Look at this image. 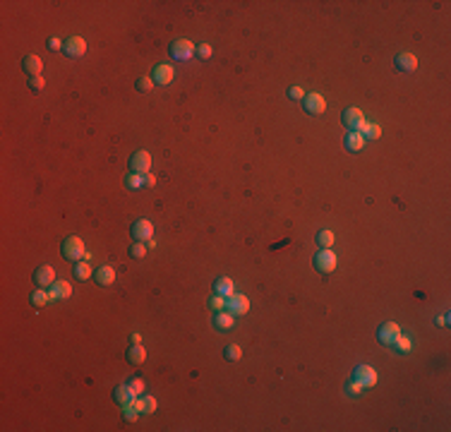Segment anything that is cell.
<instances>
[{"label": "cell", "mask_w": 451, "mask_h": 432, "mask_svg": "<svg viewBox=\"0 0 451 432\" xmlns=\"http://www.w3.org/2000/svg\"><path fill=\"white\" fill-rule=\"evenodd\" d=\"M365 142H367V139L362 137L360 132H348V137H346V149H348V151H360V149L365 147Z\"/></svg>", "instance_id": "obj_22"}, {"label": "cell", "mask_w": 451, "mask_h": 432, "mask_svg": "<svg viewBox=\"0 0 451 432\" xmlns=\"http://www.w3.org/2000/svg\"><path fill=\"white\" fill-rule=\"evenodd\" d=\"M46 46L51 48V51H58V48H63V41H60V38H56V36H51Z\"/></svg>", "instance_id": "obj_40"}, {"label": "cell", "mask_w": 451, "mask_h": 432, "mask_svg": "<svg viewBox=\"0 0 451 432\" xmlns=\"http://www.w3.org/2000/svg\"><path fill=\"white\" fill-rule=\"evenodd\" d=\"M334 233L332 230H319V233H317V245H319V248H329L332 250V245H334Z\"/></svg>", "instance_id": "obj_25"}, {"label": "cell", "mask_w": 451, "mask_h": 432, "mask_svg": "<svg viewBox=\"0 0 451 432\" xmlns=\"http://www.w3.org/2000/svg\"><path fill=\"white\" fill-rule=\"evenodd\" d=\"M250 310V300L245 298V295H240V293H233L226 298V312H230L233 317L235 315H245Z\"/></svg>", "instance_id": "obj_6"}, {"label": "cell", "mask_w": 451, "mask_h": 432, "mask_svg": "<svg viewBox=\"0 0 451 432\" xmlns=\"http://www.w3.org/2000/svg\"><path fill=\"white\" fill-rule=\"evenodd\" d=\"M132 235H135L137 243H147V240H151V235H154V226H151L147 219H139L132 223Z\"/></svg>", "instance_id": "obj_10"}, {"label": "cell", "mask_w": 451, "mask_h": 432, "mask_svg": "<svg viewBox=\"0 0 451 432\" xmlns=\"http://www.w3.org/2000/svg\"><path fill=\"white\" fill-rule=\"evenodd\" d=\"M74 276H77L79 281H87V279H92V276H94V271H92V267H89L87 262H79V264L74 267Z\"/></svg>", "instance_id": "obj_27"}, {"label": "cell", "mask_w": 451, "mask_h": 432, "mask_svg": "<svg viewBox=\"0 0 451 432\" xmlns=\"http://www.w3.org/2000/svg\"><path fill=\"white\" fill-rule=\"evenodd\" d=\"M70 293H72V288H70V284L67 281H53L51 284V291H48V295H51V300H67L70 298Z\"/></svg>", "instance_id": "obj_15"}, {"label": "cell", "mask_w": 451, "mask_h": 432, "mask_svg": "<svg viewBox=\"0 0 451 432\" xmlns=\"http://www.w3.org/2000/svg\"><path fill=\"white\" fill-rule=\"evenodd\" d=\"M29 300H31V305H34V307H44V305L51 300V295H48V291H44V288H36L34 293L29 295Z\"/></svg>", "instance_id": "obj_23"}, {"label": "cell", "mask_w": 451, "mask_h": 432, "mask_svg": "<svg viewBox=\"0 0 451 432\" xmlns=\"http://www.w3.org/2000/svg\"><path fill=\"white\" fill-rule=\"evenodd\" d=\"M149 168H151V156H149V151H135L132 156H130V171L132 173H149Z\"/></svg>", "instance_id": "obj_7"}, {"label": "cell", "mask_w": 451, "mask_h": 432, "mask_svg": "<svg viewBox=\"0 0 451 432\" xmlns=\"http://www.w3.org/2000/svg\"><path fill=\"white\" fill-rule=\"evenodd\" d=\"M396 70L401 72H413L418 70V58L413 53H398L396 55Z\"/></svg>", "instance_id": "obj_16"}, {"label": "cell", "mask_w": 451, "mask_h": 432, "mask_svg": "<svg viewBox=\"0 0 451 432\" xmlns=\"http://www.w3.org/2000/svg\"><path fill=\"white\" fill-rule=\"evenodd\" d=\"M53 281H56V269L53 267L44 264V267H38L36 271H34V284H36L38 288H46V286H51Z\"/></svg>", "instance_id": "obj_11"}, {"label": "cell", "mask_w": 451, "mask_h": 432, "mask_svg": "<svg viewBox=\"0 0 451 432\" xmlns=\"http://www.w3.org/2000/svg\"><path fill=\"white\" fill-rule=\"evenodd\" d=\"M63 53L67 58H82L87 53V41L82 36H70L67 41L63 44Z\"/></svg>", "instance_id": "obj_8"}, {"label": "cell", "mask_w": 451, "mask_h": 432, "mask_svg": "<svg viewBox=\"0 0 451 432\" xmlns=\"http://www.w3.org/2000/svg\"><path fill=\"white\" fill-rule=\"evenodd\" d=\"M398 336H401V327L396 322H384L377 331L379 343H384V346H394V341L398 339Z\"/></svg>", "instance_id": "obj_5"}, {"label": "cell", "mask_w": 451, "mask_h": 432, "mask_svg": "<svg viewBox=\"0 0 451 432\" xmlns=\"http://www.w3.org/2000/svg\"><path fill=\"white\" fill-rule=\"evenodd\" d=\"M154 80H151V77H149V74H144V77H139L137 80V89L139 92H151V89H154Z\"/></svg>", "instance_id": "obj_31"}, {"label": "cell", "mask_w": 451, "mask_h": 432, "mask_svg": "<svg viewBox=\"0 0 451 432\" xmlns=\"http://www.w3.org/2000/svg\"><path fill=\"white\" fill-rule=\"evenodd\" d=\"M144 185H147V187H154V185H156V175L144 173Z\"/></svg>", "instance_id": "obj_41"}, {"label": "cell", "mask_w": 451, "mask_h": 432, "mask_svg": "<svg viewBox=\"0 0 451 432\" xmlns=\"http://www.w3.org/2000/svg\"><path fill=\"white\" fill-rule=\"evenodd\" d=\"M288 96H291V99H293V101H303V89H300V87H291V89H288Z\"/></svg>", "instance_id": "obj_39"}, {"label": "cell", "mask_w": 451, "mask_h": 432, "mask_svg": "<svg viewBox=\"0 0 451 432\" xmlns=\"http://www.w3.org/2000/svg\"><path fill=\"white\" fill-rule=\"evenodd\" d=\"M360 135H362L365 139H379L382 128H379V125H372V123H365V128L360 130Z\"/></svg>", "instance_id": "obj_26"}, {"label": "cell", "mask_w": 451, "mask_h": 432, "mask_svg": "<svg viewBox=\"0 0 451 432\" xmlns=\"http://www.w3.org/2000/svg\"><path fill=\"white\" fill-rule=\"evenodd\" d=\"M128 389H130V391H132L135 396H142V394H144V382H142V379H137V377L130 379V382H128Z\"/></svg>", "instance_id": "obj_32"}, {"label": "cell", "mask_w": 451, "mask_h": 432, "mask_svg": "<svg viewBox=\"0 0 451 432\" xmlns=\"http://www.w3.org/2000/svg\"><path fill=\"white\" fill-rule=\"evenodd\" d=\"M197 53V48H194L192 41H187V38H178L171 44V55H173L175 60H187V58H192Z\"/></svg>", "instance_id": "obj_4"}, {"label": "cell", "mask_w": 451, "mask_h": 432, "mask_svg": "<svg viewBox=\"0 0 451 432\" xmlns=\"http://www.w3.org/2000/svg\"><path fill=\"white\" fill-rule=\"evenodd\" d=\"M22 67H24V72L29 74V77H38L41 74V70H44V63H41V58L34 53H29L24 55V60H22Z\"/></svg>", "instance_id": "obj_14"}, {"label": "cell", "mask_w": 451, "mask_h": 432, "mask_svg": "<svg viewBox=\"0 0 451 432\" xmlns=\"http://www.w3.org/2000/svg\"><path fill=\"white\" fill-rule=\"evenodd\" d=\"M94 281L99 286H111L115 281V269L113 267H99L94 271Z\"/></svg>", "instance_id": "obj_19"}, {"label": "cell", "mask_w": 451, "mask_h": 432, "mask_svg": "<svg viewBox=\"0 0 451 432\" xmlns=\"http://www.w3.org/2000/svg\"><path fill=\"white\" fill-rule=\"evenodd\" d=\"M132 399H135V394H132V391L128 389V384L115 386V391H113V401H115L118 406H122V408H125V406L132 404Z\"/></svg>", "instance_id": "obj_21"}, {"label": "cell", "mask_w": 451, "mask_h": 432, "mask_svg": "<svg viewBox=\"0 0 451 432\" xmlns=\"http://www.w3.org/2000/svg\"><path fill=\"white\" fill-rule=\"evenodd\" d=\"M353 379H358L365 389H370V386L377 384V372L370 368V365H360V368L355 370V377H353Z\"/></svg>", "instance_id": "obj_13"}, {"label": "cell", "mask_w": 451, "mask_h": 432, "mask_svg": "<svg viewBox=\"0 0 451 432\" xmlns=\"http://www.w3.org/2000/svg\"><path fill=\"white\" fill-rule=\"evenodd\" d=\"M130 341H132V343H142V336H139V334H132V336H130Z\"/></svg>", "instance_id": "obj_43"}, {"label": "cell", "mask_w": 451, "mask_h": 432, "mask_svg": "<svg viewBox=\"0 0 451 432\" xmlns=\"http://www.w3.org/2000/svg\"><path fill=\"white\" fill-rule=\"evenodd\" d=\"M125 358H128V363H132V365H142V363L147 360V350L142 348V343H132L128 348V353H125Z\"/></svg>", "instance_id": "obj_20"}, {"label": "cell", "mask_w": 451, "mask_h": 432, "mask_svg": "<svg viewBox=\"0 0 451 432\" xmlns=\"http://www.w3.org/2000/svg\"><path fill=\"white\" fill-rule=\"evenodd\" d=\"M341 123H343L350 132H360V130L365 128V115H362L360 108H346L343 115H341Z\"/></svg>", "instance_id": "obj_3"}, {"label": "cell", "mask_w": 451, "mask_h": 432, "mask_svg": "<svg viewBox=\"0 0 451 432\" xmlns=\"http://www.w3.org/2000/svg\"><path fill=\"white\" fill-rule=\"evenodd\" d=\"M212 46H209V44H202V46L197 48V55H199V58H202V60H209V58H212Z\"/></svg>", "instance_id": "obj_37"}, {"label": "cell", "mask_w": 451, "mask_h": 432, "mask_svg": "<svg viewBox=\"0 0 451 432\" xmlns=\"http://www.w3.org/2000/svg\"><path fill=\"white\" fill-rule=\"evenodd\" d=\"M139 413H156V399L154 396H142V411Z\"/></svg>", "instance_id": "obj_29"}, {"label": "cell", "mask_w": 451, "mask_h": 432, "mask_svg": "<svg viewBox=\"0 0 451 432\" xmlns=\"http://www.w3.org/2000/svg\"><path fill=\"white\" fill-rule=\"evenodd\" d=\"M394 346H396V350H398V353H411V348H413V341L401 334V336L394 341Z\"/></svg>", "instance_id": "obj_28"}, {"label": "cell", "mask_w": 451, "mask_h": 432, "mask_svg": "<svg viewBox=\"0 0 451 432\" xmlns=\"http://www.w3.org/2000/svg\"><path fill=\"white\" fill-rule=\"evenodd\" d=\"M142 185H144V175L142 173H132V171H130V173L125 175V187H128V190H139Z\"/></svg>", "instance_id": "obj_24"}, {"label": "cell", "mask_w": 451, "mask_h": 432, "mask_svg": "<svg viewBox=\"0 0 451 432\" xmlns=\"http://www.w3.org/2000/svg\"><path fill=\"white\" fill-rule=\"evenodd\" d=\"M362 391H365V386L360 384L358 379H353V382H348V394H350V396H360V394H362Z\"/></svg>", "instance_id": "obj_36"}, {"label": "cell", "mask_w": 451, "mask_h": 432, "mask_svg": "<svg viewBox=\"0 0 451 432\" xmlns=\"http://www.w3.org/2000/svg\"><path fill=\"white\" fill-rule=\"evenodd\" d=\"M240 356H242V350H240V346H235V343H230L228 348L223 350V358L226 360H238Z\"/></svg>", "instance_id": "obj_33"}, {"label": "cell", "mask_w": 451, "mask_h": 432, "mask_svg": "<svg viewBox=\"0 0 451 432\" xmlns=\"http://www.w3.org/2000/svg\"><path fill=\"white\" fill-rule=\"evenodd\" d=\"M173 77H175V72L168 63L156 65V67H154V74H151V80H154L156 84H163V87H168V84L173 82Z\"/></svg>", "instance_id": "obj_12"}, {"label": "cell", "mask_w": 451, "mask_h": 432, "mask_svg": "<svg viewBox=\"0 0 451 432\" xmlns=\"http://www.w3.org/2000/svg\"><path fill=\"white\" fill-rule=\"evenodd\" d=\"M137 415H139V411H135L132 406H125V411H122V418H125L128 423H132V420H137Z\"/></svg>", "instance_id": "obj_38"}, {"label": "cell", "mask_w": 451, "mask_h": 432, "mask_svg": "<svg viewBox=\"0 0 451 432\" xmlns=\"http://www.w3.org/2000/svg\"><path fill=\"white\" fill-rule=\"evenodd\" d=\"M60 255L65 259H70V262H77V259L84 257V243L82 238H77V235H67L63 240V245H60Z\"/></svg>", "instance_id": "obj_1"}, {"label": "cell", "mask_w": 451, "mask_h": 432, "mask_svg": "<svg viewBox=\"0 0 451 432\" xmlns=\"http://www.w3.org/2000/svg\"><path fill=\"white\" fill-rule=\"evenodd\" d=\"M212 324H214V329H219V331H228L230 327L235 324V320H233V315H230V312H226V310H221V312H216V315H214Z\"/></svg>", "instance_id": "obj_18"}, {"label": "cell", "mask_w": 451, "mask_h": 432, "mask_svg": "<svg viewBox=\"0 0 451 432\" xmlns=\"http://www.w3.org/2000/svg\"><path fill=\"white\" fill-rule=\"evenodd\" d=\"M214 293L228 298V295L235 293V286H233V281H230L228 276H219V279L214 281Z\"/></svg>", "instance_id": "obj_17"}, {"label": "cell", "mask_w": 451, "mask_h": 432, "mask_svg": "<svg viewBox=\"0 0 451 432\" xmlns=\"http://www.w3.org/2000/svg\"><path fill=\"white\" fill-rule=\"evenodd\" d=\"M303 108L310 113V115H322L326 110V101H324L319 94H305L303 96Z\"/></svg>", "instance_id": "obj_9"}, {"label": "cell", "mask_w": 451, "mask_h": 432, "mask_svg": "<svg viewBox=\"0 0 451 432\" xmlns=\"http://www.w3.org/2000/svg\"><path fill=\"white\" fill-rule=\"evenodd\" d=\"M314 269L319 274H329L336 269V255L329 248H319V252L314 255Z\"/></svg>", "instance_id": "obj_2"}, {"label": "cell", "mask_w": 451, "mask_h": 432, "mask_svg": "<svg viewBox=\"0 0 451 432\" xmlns=\"http://www.w3.org/2000/svg\"><path fill=\"white\" fill-rule=\"evenodd\" d=\"M144 255H147V248H144V243H132V245H130V257L142 259Z\"/></svg>", "instance_id": "obj_30"}, {"label": "cell", "mask_w": 451, "mask_h": 432, "mask_svg": "<svg viewBox=\"0 0 451 432\" xmlns=\"http://www.w3.org/2000/svg\"><path fill=\"white\" fill-rule=\"evenodd\" d=\"M44 87H46V82H44L41 74H38V77H29V89H31V92H41Z\"/></svg>", "instance_id": "obj_35"}, {"label": "cell", "mask_w": 451, "mask_h": 432, "mask_svg": "<svg viewBox=\"0 0 451 432\" xmlns=\"http://www.w3.org/2000/svg\"><path fill=\"white\" fill-rule=\"evenodd\" d=\"M209 307H212V310H216V312L226 310V298H223V295H214L212 300H209Z\"/></svg>", "instance_id": "obj_34"}, {"label": "cell", "mask_w": 451, "mask_h": 432, "mask_svg": "<svg viewBox=\"0 0 451 432\" xmlns=\"http://www.w3.org/2000/svg\"><path fill=\"white\" fill-rule=\"evenodd\" d=\"M437 324H442V327H446V324H449V317H446V315H444V317H439V320H437Z\"/></svg>", "instance_id": "obj_42"}]
</instances>
